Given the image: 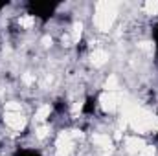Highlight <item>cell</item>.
Listing matches in <instances>:
<instances>
[{
	"label": "cell",
	"instance_id": "cell-3",
	"mask_svg": "<svg viewBox=\"0 0 158 156\" xmlns=\"http://www.w3.org/2000/svg\"><path fill=\"white\" fill-rule=\"evenodd\" d=\"M13 156H42V154L37 149H26V147H22V149H17L13 153Z\"/></svg>",
	"mask_w": 158,
	"mask_h": 156
},
{
	"label": "cell",
	"instance_id": "cell-2",
	"mask_svg": "<svg viewBox=\"0 0 158 156\" xmlns=\"http://www.w3.org/2000/svg\"><path fill=\"white\" fill-rule=\"evenodd\" d=\"M96 109H98V97L96 96H88L81 107V114L85 116H94L96 114Z\"/></svg>",
	"mask_w": 158,
	"mask_h": 156
},
{
	"label": "cell",
	"instance_id": "cell-5",
	"mask_svg": "<svg viewBox=\"0 0 158 156\" xmlns=\"http://www.w3.org/2000/svg\"><path fill=\"white\" fill-rule=\"evenodd\" d=\"M156 143H158V132H156Z\"/></svg>",
	"mask_w": 158,
	"mask_h": 156
},
{
	"label": "cell",
	"instance_id": "cell-1",
	"mask_svg": "<svg viewBox=\"0 0 158 156\" xmlns=\"http://www.w3.org/2000/svg\"><path fill=\"white\" fill-rule=\"evenodd\" d=\"M55 9H57V6L46 4V2H30L28 4V11H30L28 15H31L33 18H39L40 22H48L53 17Z\"/></svg>",
	"mask_w": 158,
	"mask_h": 156
},
{
	"label": "cell",
	"instance_id": "cell-4",
	"mask_svg": "<svg viewBox=\"0 0 158 156\" xmlns=\"http://www.w3.org/2000/svg\"><path fill=\"white\" fill-rule=\"evenodd\" d=\"M53 110H55L57 114H64V112H66V101L57 99V101L53 103Z\"/></svg>",
	"mask_w": 158,
	"mask_h": 156
}]
</instances>
